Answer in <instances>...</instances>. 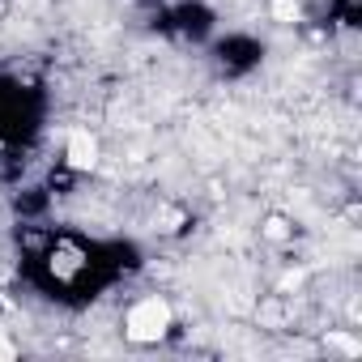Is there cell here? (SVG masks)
<instances>
[{"mask_svg": "<svg viewBox=\"0 0 362 362\" xmlns=\"http://www.w3.org/2000/svg\"><path fill=\"white\" fill-rule=\"evenodd\" d=\"M170 324V307L162 298H145L128 311V337L132 341H158Z\"/></svg>", "mask_w": 362, "mask_h": 362, "instance_id": "cell-1", "label": "cell"}, {"mask_svg": "<svg viewBox=\"0 0 362 362\" xmlns=\"http://www.w3.org/2000/svg\"><path fill=\"white\" fill-rule=\"evenodd\" d=\"M273 18L294 22V18H298V5H294V0H273Z\"/></svg>", "mask_w": 362, "mask_h": 362, "instance_id": "cell-3", "label": "cell"}, {"mask_svg": "<svg viewBox=\"0 0 362 362\" xmlns=\"http://www.w3.org/2000/svg\"><path fill=\"white\" fill-rule=\"evenodd\" d=\"M269 239H286V226L281 222H269Z\"/></svg>", "mask_w": 362, "mask_h": 362, "instance_id": "cell-4", "label": "cell"}, {"mask_svg": "<svg viewBox=\"0 0 362 362\" xmlns=\"http://www.w3.org/2000/svg\"><path fill=\"white\" fill-rule=\"evenodd\" d=\"M69 162H73L77 170H90V166L98 162V145H94L90 132H73V136H69Z\"/></svg>", "mask_w": 362, "mask_h": 362, "instance_id": "cell-2", "label": "cell"}, {"mask_svg": "<svg viewBox=\"0 0 362 362\" xmlns=\"http://www.w3.org/2000/svg\"><path fill=\"white\" fill-rule=\"evenodd\" d=\"M0 358H13V345H9L5 337H0Z\"/></svg>", "mask_w": 362, "mask_h": 362, "instance_id": "cell-5", "label": "cell"}]
</instances>
